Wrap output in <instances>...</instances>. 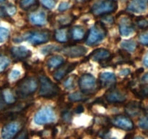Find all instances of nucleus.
<instances>
[{
	"label": "nucleus",
	"instance_id": "33",
	"mask_svg": "<svg viewBox=\"0 0 148 139\" xmlns=\"http://www.w3.org/2000/svg\"><path fill=\"white\" fill-rule=\"evenodd\" d=\"M137 25L140 28L146 29L148 28V20L145 18L140 17L137 20Z\"/></svg>",
	"mask_w": 148,
	"mask_h": 139
},
{
	"label": "nucleus",
	"instance_id": "8",
	"mask_svg": "<svg viewBox=\"0 0 148 139\" xmlns=\"http://www.w3.org/2000/svg\"><path fill=\"white\" fill-rule=\"evenodd\" d=\"M88 49L80 45H68L62 46L61 52L65 56L69 58H77L83 56L86 54Z\"/></svg>",
	"mask_w": 148,
	"mask_h": 139
},
{
	"label": "nucleus",
	"instance_id": "21",
	"mask_svg": "<svg viewBox=\"0 0 148 139\" xmlns=\"http://www.w3.org/2000/svg\"><path fill=\"white\" fill-rule=\"evenodd\" d=\"M70 36L72 40L75 41H79L82 40L85 37V30L82 26L75 25L71 29Z\"/></svg>",
	"mask_w": 148,
	"mask_h": 139
},
{
	"label": "nucleus",
	"instance_id": "26",
	"mask_svg": "<svg viewBox=\"0 0 148 139\" xmlns=\"http://www.w3.org/2000/svg\"><path fill=\"white\" fill-rule=\"evenodd\" d=\"M3 94V98H4V101H5L7 104H12L15 102L16 99L15 97L14 96L12 93L11 92V91L9 89L4 90L2 92Z\"/></svg>",
	"mask_w": 148,
	"mask_h": 139
},
{
	"label": "nucleus",
	"instance_id": "2",
	"mask_svg": "<svg viewBox=\"0 0 148 139\" xmlns=\"http://www.w3.org/2000/svg\"><path fill=\"white\" fill-rule=\"evenodd\" d=\"M38 80L33 76L26 77L20 81L16 86V94L22 98L30 96L36 93L38 88Z\"/></svg>",
	"mask_w": 148,
	"mask_h": 139
},
{
	"label": "nucleus",
	"instance_id": "14",
	"mask_svg": "<svg viewBox=\"0 0 148 139\" xmlns=\"http://www.w3.org/2000/svg\"><path fill=\"white\" fill-rule=\"evenodd\" d=\"M148 0H129L127 10L133 13H142L147 10Z\"/></svg>",
	"mask_w": 148,
	"mask_h": 139
},
{
	"label": "nucleus",
	"instance_id": "4",
	"mask_svg": "<svg viewBox=\"0 0 148 139\" xmlns=\"http://www.w3.org/2000/svg\"><path fill=\"white\" fill-rule=\"evenodd\" d=\"M50 38L51 34L49 30H34L26 32L20 39V41L24 40L34 46H38L47 43L50 40Z\"/></svg>",
	"mask_w": 148,
	"mask_h": 139
},
{
	"label": "nucleus",
	"instance_id": "38",
	"mask_svg": "<svg viewBox=\"0 0 148 139\" xmlns=\"http://www.w3.org/2000/svg\"><path fill=\"white\" fill-rule=\"evenodd\" d=\"M69 8V2L66 1H62L59 4V7H58V11L59 12H64L67 10Z\"/></svg>",
	"mask_w": 148,
	"mask_h": 139
},
{
	"label": "nucleus",
	"instance_id": "23",
	"mask_svg": "<svg viewBox=\"0 0 148 139\" xmlns=\"http://www.w3.org/2000/svg\"><path fill=\"white\" fill-rule=\"evenodd\" d=\"M120 46L123 49H124L126 52H132L137 49V43L135 41L132 40V39H130V40H124L121 41V43H120Z\"/></svg>",
	"mask_w": 148,
	"mask_h": 139
},
{
	"label": "nucleus",
	"instance_id": "15",
	"mask_svg": "<svg viewBox=\"0 0 148 139\" xmlns=\"http://www.w3.org/2000/svg\"><path fill=\"white\" fill-rule=\"evenodd\" d=\"M119 33L122 36H130L134 32V28L129 17H122L120 20Z\"/></svg>",
	"mask_w": 148,
	"mask_h": 139
},
{
	"label": "nucleus",
	"instance_id": "11",
	"mask_svg": "<svg viewBox=\"0 0 148 139\" xmlns=\"http://www.w3.org/2000/svg\"><path fill=\"white\" fill-rule=\"evenodd\" d=\"M77 66V62L64 63L54 71V72L53 73V79L56 81H61L66 75L73 71Z\"/></svg>",
	"mask_w": 148,
	"mask_h": 139
},
{
	"label": "nucleus",
	"instance_id": "25",
	"mask_svg": "<svg viewBox=\"0 0 148 139\" xmlns=\"http://www.w3.org/2000/svg\"><path fill=\"white\" fill-rule=\"evenodd\" d=\"M68 98L71 101H75V102H77V101H82L86 99V97L85 96V94L83 93L79 92V91H76L72 94H70L68 96Z\"/></svg>",
	"mask_w": 148,
	"mask_h": 139
},
{
	"label": "nucleus",
	"instance_id": "32",
	"mask_svg": "<svg viewBox=\"0 0 148 139\" xmlns=\"http://www.w3.org/2000/svg\"><path fill=\"white\" fill-rule=\"evenodd\" d=\"M139 126L142 129L148 130V114L143 116L139 120Z\"/></svg>",
	"mask_w": 148,
	"mask_h": 139
},
{
	"label": "nucleus",
	"instance_id": "27",
	"mask_svg": "<svg viewBox=\"0 0 148 139\" xmlns=\"http://www.w3.org/2000/svg\"><path fill=\"white\" fill-rule=\"evenodd\" d=\"M61 50H62V46H56V45H49L41 49V53L43 54H49L55 52H61Z\"/></svg>",
	"mask_w": 148,
	"mask_h": 139
},
{
	"label": "nucleus",
	"instance_id": "19",
	"mask_svg": "<svg viewBox=\"0 0 148 139\" xmlns=\"http://www.w3.org/2000/svg\"><path fill=\"white\" fill-rule=\"evenodd\" d=\"M126 113L128 116L130 117H135L140 113L141 110V104L140 102L136 101H130L126 104L124 107Z\"/></svg>",
	"mask_w": 148,
	"mask_h": 139
},
{
	"label": "nucleus",
	"instance_id": "39",
	"mask_svg": "<svg viewBox=\"0 0 148 139\" xmlns=\"http://www.w3.org/2000/svg\"><path fill=\"white\" fill-rule=\"evenodd\" d=\"M139 41L141 44L144 45V46H148V33L140 35L139 37Z\"/></svg>",
	"mask_w": 148,
	"mask_h": 139
},
{
	"label": "nucleus",
	"instance_id": "28",
	"mask_svg": "<svg viewBox=\"0 0 148 139\" xmlns=\"http://www.w3.org/2000/svg\"><path fill=\"white\" fill-rule=\"evenodd\" d=\"M59 24L62 25L63 27H66L68 25L71 24V23H72L73 21V17L71 15H63L59 17Z\"/></svg>",
	"mask_w": 148,
	"mask_h": 139
},
{
	"label": "nucleus",
	"instance_id": "18",
	"mask_svg": "<svg viewBox=\"0 0 148 139\" xmlns=\"http://www.w3.org/2000/svg\"><path fill=\"white\" fill-rule=\"evenodd\" d=\"M116 81V76L114 72H103L100 74L99 84L101 87L112 85Z\"/></svg>",
	"mask_w": 148,
	"mask_h": 139
},
{
	"label": "nucleus",
	"instance_id": "35",
	"mask_svg": "<svg viewBox=\"0 0 148 139\" xmlns=\"http://www.w3.org/2000/svg\"><path fill=\"white\" fill-rule=\"evenodd\" d=\"M40 1L43 5L48 9H53L56 5L54 0H40Z\"/></svg>",
	"mask_w": 148,
	"mask_h": 139
},
{
	"label": "nucleus",
	"instance_id": "17",
	"mask_svg": "<svg viewBox=\"0 0 148 139\" xmlns=\"http://www.w3.org/2000/svg\"><path fill=\"white\" fill-rule=\"evenodd\" d=\"M29 20L35 25L43 26L47 23V17L43 11L33 12L29 15Z\"/></svg>",
	"mask_w": 148,
	"mask_h": 139
},
{
	"label": "nucleus",
	"instance_id": "37",
	"mask_svg": "<svg viewBox=\"0 0 148 139\" xmlns=\"http://www.w3.org/2000/svg\"><path fill=\"white\" fill-rule=\"evenodd\" d=\"M62 117L64 122H70L72 121V115L70 113V111H64L63 114H62Z\"/></svg>",
	"mask_w": 148,
	"mask_h": 139
},
{
	"label": "nucleus",
	"instance_id": "47",
	"mask_svg": "<svg viewBox=\"0 0 148 139\" xmlns=\"http://www.w3.org/2000/svg\"><path fill=\"white\" fill-rule=\"evenodd\" d=\"M133 139H144L143 137H140V136H137V137H135Z\"/></svg>",
	"mask_w": 148,
	"mask_h": 139
},
{
	"label": "nucleus",
	"instance_id": "20",
	"mask_svg": "<svg viewBox=\"0 0 148 139\" xmlns=\"http://www.w3.org/2000/svg\"><path fill=\"white\" fill-rule=\"evenodd\" d=\"M65 62L63 56L60 55H53L49 58L46 62V65L49 69H57L64 65Z\"/></svg>",
	"mask_w": 148,
	"mask_h": 139
},
{
	"label": "nucleus",
	"instance_id": "12",
	"mask_svg": "<svg viewBox=\"0 0 148 139\" xmlns=\"http://www.w3.org/2000/svg\"><path fill=\"white\" fill-rule=\"evenodd\" d=\"M111 57V53L108 49L105 48H98L90 54L88 58L94 62L102 63L103 62H108Z\"/></svg>",
	"mask_w": 148,
	"mask_h": 139
},
{
	"label": "nucleus",
	"instance_id": "34",
	"mask_svg": "<svg viewBox=\"0 0 148 139\" xmlns=\"http://www.w3.org/2000/svg\"><path fill=\"white\" fill-rule=\"evenodd\" d=\"M14 139H29V134L28 131L26 129L22 130L21 131L19 132Z\"/></svg>",
	"mask_w": 148,
	"mask_h": 139
},
{
	"label": "nucleus",
	"instance_id": "42",
	"mask_svg": "<svg viewBox=\"0 0 148 139\" xmlns=\"http://www.w3.org/2000/svg\"><path fill=\"white\" fill-rule=\"evenodd\" d=\"M4 104H5V101H4V98H3V94L2 93L0 92V110L4 109Z\"/></svg>",
	"mask_w": 148,
	"mask_h": 139
},
{
	"label": "nucleus",
	"instance_id": "9",
	"mask_svg": "<svg viewBox=\"0 0 148 139\" xmlns=\"http://www.w3.org/2000/svg\"><path fill=\"white\" fill-rule=\"evenodd\" d=\"M111 123L118 128L124 130H132L134 129V125L132 120L128 116L119 114L111 119Z\"/></svg>",
	"mask_w": 148,
	"mask_h": 139
},
{
	"label": "nucleus",
	"instance_id": "48",
	"mask_svg": "<svg viewBox=\"0 0 148 139\" xmlns=\"http://www.w3.org/2000/svg\"><path fill=\"white\" fill-rule=\"evenodd\" d=\"M4 1H5V0H0V3H1V2H4Z\"/></svg>",
	"mask_w": 148,
	"mask_h": 139
},
{
	"label": "nucleus",
	"instance_id": "49",
	"mask_svg": "<svg viewBox=\"0 0 148 139\" xmlns=\"http://www.w3.org/2000/svg\"><path fill=\"white\" fill-rule=\"evenodd\" d=\"M77 1H85V0H76Z\"/></svg>",
	"mask_w": 148,
	"mask_h": 139
},
{
	"label": "nucleus",
	"instance_id": "13",
	"mask_svg": "<svg viewBox=\"0 0 148 139\" xmlns=\"http://www.w3.org/2000/svg\"><path fill=\"white\" fill-rule=\"evenodd\" d=\"M106 100L110 104H119L123 103L127 100V96L124 93L119 89L111 88L105 94Z\"/></svg>",
	"mask_w": 148,
	"mask_h": 139
},
{
	"label": "nucleus",
	"instance_id": "16",
	"mask_svg": "<svg viewBox=\"0 0 148 139\" xmlns=\"http://www.w3.org/2000/svg\"><path fill=\"white\" fill-rule=\"evenodd\" d=\"M12 56L17 59H25L31 56L32 52L24 46H13L10 50Z\"/></svg>",
	"mask_w": 148,
	"mask_h": 139
},
{
	"label": "nucleus",
	"instance_id": "6",
	"mask_svg": "<svg viewBox=\"0 0 148 139\" xmlns=\"http://www.w3.org/2000/svg\"><path fill=\"white\" fill-rule=\"evenodd\" d=\"M118 8V4L114 0H100L95 2L91 7V12L96 16L110 14Z\"/></svg>",
	"mask_w": 148,
	"mask_h": 139
},
{
	"label": "nucleus",
	"instance_id": "7",
	"mask_svg": "<svg viewBox=\"0 0 148 139\" xmlns=\"http://www.w3.org/2000/svg\"><path fill=\"white\" fill-rule=\"evenodd\" d=\"M56 113L50 106H44L40 108L34 116V122L36 125L50 124L56 120Z\"/></svg>",
	"mask_w": 148,
	"mask_h": 139
},
{
	"label": "nucleus",
	"instance_id": "36",
	"mask_svg": "<svg viewBox=\"0 0 148 139\" xmlns=\"http://www.w3.org/2000/svg\"><path fill=\"white\" fill-rule=\"evenodd\" d=\"M21 72L18 70H13L10 74V79L11 81H15V80L18 79L20 78Z\"/></svg>",
	"mask_w": 148,
	"mask_h": 139
},
{
	"label": "nucleus",
	"instance_id": "24",
	"mask_svg": "<svg viewBox=\"0 0 148 139\" xmlns=\"http://www.w3.org/2000/svg\"><path fill=\"white\" fill-rule=\"evenodd\" d=\"M77 77L76 75H69L63 83L64 87L66 88V90H72L75 88L76 86V82Z\"/></svg>",
	"mask_w": 148,
	"mask_h": 139
},
{
	"label": "nucleus",
	"instance_id": "29",
	"mask_svg": "<svg viewBox=\"0 0 148 139\" xmlns=\"http://www.w3.org/2000/svg\"><path fill=\"white\" fill-rule=\"evenodd\" d=\"M37 2V0H20V5L22 9L27 10L34 6Z\"/></svg>",
	"mask_w": 148,
	"mask_h": 139
},
{
	"label": "nucleus",
	"instance_id": "30",
	"mask_svg": "<svg viewBox=\"0 0 148 139\" xmlns=\"http://www.w3.org/2000/svg\"><path fill=\"white\" fill-rule=\"evenodd\" d=\"M10 59L7 56L0 55V72H3L10 65Z\"/></svg>",
	"mask_w": 148,
	"mask_h": 139
},
{
	"label": "nucleus",
	"instance_id": "41",
	"mask_svg": "<svg viewBox=\"0 0 148 139\" xmlns=\"http://www.w3.org/2000/svg\"><path fill=\"white\" fill-rule=\"evenodd\" d=\"M131 72L130 69H122L119 71V75L121 76H127Z\"/></svg>",
	"mask_w": 148,
	"mask_h": 139
},
{
	"label": "nucleus",
	"instance_id": "40",
	"mask_svg": "<svg viewBox=\"0 0 148 139\" xmlns=\"http://www.w3.org/2000/svg\"><path fill=\"white\" fill-rule=\"evenodd\" d=\"M4 9H5L7 14H9V15H12V14H14L16 12V8L12 5L4 7Z\"/></svg>",
	"mask_w": 148,
	"mask_h": 139
},
{
	"label": "nucleus",
	"instance_id": "3",
	"mask_svg": "<svg viewBox=\"0 0 148 139\" xmlns=\"http://www.w3.org/2000/svg\"><path fill=\"white\" fill-rule=\"evenodd\" d=\"M106 35L107 30L103 23H95L89 30L85 43L88 46H95L102 42L105 39Z\"/></svg>",
	"mask_w": 148,
	"mask_h": 139
},
{
	"label": "nucleus",
	"instance_id": "44",
	"mask_svg": "<svg viewBox=\"0 0 148 139\" xmlns=\"http://www.w3.org/2000/svg\"><path fill=\"white\" fill-rule=\"evenodd\" d=\"M6 15H7V13H6L4 7H0V17H4Z\"/></svg>",
	"mask_w": 148,
	"mask_h": 139
},
{
	"label": "nucleus",
	"instance_id": "1",
	"mask_svg": "<svg viewBox=\"0 0 148 139\" xmlns=\"http://www.w3.org/2000/svg\"><path fill=\"white\" fill-rule=\"evenodd\" d=\"M39 96L45 98H52L60 92V88L57 84L53 83L46 75H40L39 77Z\"/></svg>",
	"mask_w": 148,
	"mask_h": 139
},
{
	"label": "nucleus",
	"instance_id": "22",
	"mask_svg": "<svg viewBox=\"0 0 148 139\" xmlns=\"http://www.w3.org/2000/svg\"><path fill=\"white\" fill-rule=\"evenodd\" d=\"M70 34L66 27L57 29L54 33V38L56 41L59 43H66L69 40V35Z\"/></svg>",
	"mask_w": 148,
	"mask_h": 139
},
{
	"label": "nucleus",
	"instance_id": "10",
	"mask_svg": "<svg viewBox=\"0 0 148 139\" xmlns=\"http://www.w3.org/2000/svg\"><path fill=\"white\" fill-rule=\"evenodd\" d=\"M21 130V123L17 121L10 122L3 127L1 130V138L2 139H12Z\"/></svg>",
	"mask_w": 148,
	"mask_h": 139
},
{
	"label": "nucleus",
	"instance_id": "31",
	"mask_svg": "<svg viewBox=\"0 0 148 139\" xmlns=\"http://www.w3.org/2000/svg\"><path fill=\"white\" fill-rule=\"evenodd\" d=\"M10 36V30L6 28L0 27V43H4Z\"/></svg>",
	"mask_w": 148,
	"mask_h": 139
},
{
	"label": "nucleus",
	"instance_id": "45",
	"mask_svg": "<svg viewBox=\"0 0 148 139\" xmlns=\"http://www.w3.org/2000/svg\"><path fill=\"white\" fill-rule=\"evenodd\" d=\"M142 81H143L144 83L148 84V72H147L146 74H145L143 75V77L142 78Z\"/></svg>",
	"mask_w": 148,
	"mask_h": 139
},
{
	"label": "nucleus",
	"instance_id": "5",
	"mask_svg": "<svg viewBox=\"0 0 148 139\" xmlns=\"http://www.w3.org/2000/svg\"><path fill=\"white\" fill-rule=\"evenodd\" d=\"M78 85L81 92L86 96L95 94L98 91V83L92 74L85 73L81 75L78 81Z\"/></svg>",
	"mask_w": 148,
	"mask_h": 139
},
{
	"label": "nucleus",
	"instance_id": "46",
	"mask_svg": "<svg viewBox=\"0 0 148 139\" xmlns=\"http://www.w3.org/2000/svg\"><path fill=\"white\" fill-rule=\"evenodd\" d=\"M143 63H144V65H145L146 67H148V52L146 54V55L145 56L144 59H143Z\"/></svg>",
	"mask_w": 148,
	"mask_h": 139
},
{
	"label": "nucleus",
	"instance_id": "43",
	"mask_svg": "<svg viewBox=\"0 0 148 139\" xmlns=\"http://www.w3.org/2000/svg\"><path fill=\"white\" fill-rule=\"evenodd\" d=\"M84 111V108L82 105H79L78 107H77V108L75 109V112L76 113H82Z\"/></svg>",
	"mask_w": 148,
	"mask_h": 139
}]
</instances>
